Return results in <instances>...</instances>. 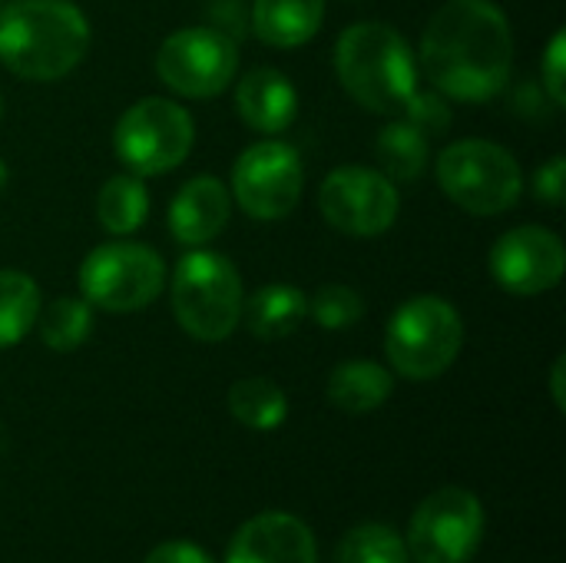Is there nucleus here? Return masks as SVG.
<instances>
[{
    "mask_svg": "<svg viewBox=\"0 0 566 563\" xmlns=\"http://www.w3.org/2000/svg\"><path fill=\"white\" fill-rule=\"evenodd\" d=\"M421 66L438 93L484 103L511 83L514 33L491 0H448L424 27Z\"/></svg>",
    "mask_w": 566,
    "mask_h": 563,
    "instance_id": "obj_1",
    "label": "nucleus"
},
{
    "mask_svg": "<svg viewBox=\"0 0 566 563\" xmlns=\"http://www.w3.org/2000/svg\"><path fill=\"white\" fill-rule=\"evenodd\" d=\"M86 50L90 23L73 0H10L0 7V63L20 80H60Z\"/></svg>",
    "mask_w": 566,
    "mask_h": 563,
    "instance_id": "obj_2",
    "label": "nucleus"
},
{
    "mask_svg": "<svg viewBox=\"0 0 566 563\" xmlns=\"http://www.w3.org/2000/svg\"><path fill=\"white\" fill-rule=\"evenodd\" d=\"M335 70L345 93L381 116H401L408 100L418 93L415 53L391 23H352L338 37Z\"/></svg>",
    "mask_w": 566,
    "mask_h": 563,
    "instance_id": "obj_3",
    "label": "nucleus"
},
{
    "mask_svg": "<svg viewBox=\"0 0 566 563\" xmlns=\"http://www.w3.org/2000/svg\"><path fill=\"white\" fill-rule=\"evenodd\" d=\"M464 348L461 312L438 295L405 302L385 329V355L401 378L431 382L444 375Z\"/></svg>",
    "mask_w": 566,
    "mask_h": 563,
    "instance_id": "obj_4",
    "label": "nucleus"
},
{
    "mask_svg": "<svg viewBox=\"0 0 566 563\" xmlns=\"http://www.w3.org/2000/svg\"><path fill=\"white\" fill-rule=\"evenodd\" d=\"M242 279L235 265L196 249L172 272V312L176 322L199 342H222L242 322Z\"/></svg>",
    "mask_w": 566,
    "mask_h": 563,
    "instance_id": "obj_5",
    "label": "nucleus"
},
{
    "mask_svg": "<svg viewBox=\"0 0 566 563\" xmlns=\"http://www.w3.org/2000/svg\"><path fill=\"white\" fill-rule=\"evenodd\" d=\"M438 183L444 196L471 216H501L517 206L524 176L504 146L491 139H461L438 156Z\"/></svg>",
    "mask_w": 566,
    "mask_h": 563,
    "instance_id": "obj_6",
    "label": "nucleus"
},
{
    "mask_svg": "<svg viewBox=\"0 0 566 563\" xmlns=\"http://www.w3.org/2000/svg\"><path fill=\"white\" fill-rule=\"evenodd\" d=\"M192 116L163 96L133 103L113 129V149L133 176H163L182 166L192 153Z\"/></svg>",
    "mask_w": 566,
    "mask_h": 563,
    "instance_id": "obj_7",
    "label": "nucleus"
},
{
    "mask_svg": "<svg viewBox=\"0 0 566 563\" xmlns=\"http://www.w3.org/2000/svg\"><path fill=\"white\" fill-rule=\"evenodd\" d=\"M166 265L139 242H103L80 265V295L103 312H139L159 299Z\"/></svg>",
    "mask_w": 566,
    "mask_h": 563,
    "instance_id": "obj_8",
    "label": "nucleus"
},
{
    "mask_svg": "<svg viewBox=\"0 0 566 563\" xmlns=\"http://www.w3.org/2000/svg\"><path fill=\"white\" fill-rule=\"evenodd\" d=\"M484 541V508L468 488L428 494L408 528V551L418 563H471Z\"/></svg>",
    "mask_w": 566,
    "mask_h": 563,
    "instance_id": "obj_9",
    "label": "nucleus"
},
{
    "mask_svg": "<svg viewBox=\"0 0 566 563\" xmlns=\"http://www.w3.org/2000/svg\"><path fill=\"white\" fill-rule=\"evenodd\" d=\"M239 70L235 40L216 27H182L163 40L156 53L159 80L192 100L219 96Z\"/></svg>",
    "mask_w": 566,
    "mask_h": 563,
    "instance_id": "obj_10",
    "label": "nucleus"
},
{
    "mask_svg": "<svg viewBox=\"0 0 566 563\" xmlns=\"http://www.w3.org/2000/svg\"><path fill=\"white\" fill-rule=\"evenodd\" d=\"M318 209L338 232L371 239L395 226L401 196L381 169L338 166L318 189Z\"/></svg>",
    "mask_w": 566,
    "mask_h": 563,
    "instance_id": "obj_11",
    "label": "nucleus"
},
{
    "mask_svg": "<svg viewBox=\"0 0 566 563\" xmlns=\"http://www.w3.org/2000/svg\"><path fill=\"white\" fill-rule=\"evenodd\" d=\"M305 173L298 153L282 139H262L249 146L232 166L235 202L262 222L285 219L302 199Z\"/></svg>",
    "mask_w": 566,
    "mask_h": 563,
    "instance_id": "obj_12",
    "label": "nucleus"
},
{
    "mask_svg": "<svg viewBox=\"0 0 566 563\" xmlns=\"http://www.w3.org/2000/svg\"><path fill=\"white\" fill-rule=\"evenodd\" d=\"M491 272L501 289L514 295H541L560 285L566 249L557 232L544 226H517L491 249Z\"/></svg>",
    "mask_w": 566,
    "mask_h": 563,
    "instance_id": "obj_13",
    "label": "nucleus"
},
{
    "mask_svg": "<svg viewBox=\"0 0 566 563\" xmlns=\"http://www.w3.org/2000/svg\"><path fill=\"white\" fill-rule=\"evenodd\" d=\"M226 563H318V548L305 521L285 511H265L235 531Z\"/></svg>",
    "mask_w": 566,
    "mask_h": 563,
    "instance_id": "obj_14",
    "label": "nucleus"
},
{
    "mask_svg": "<svg viewBox=\"0 0 566 563\" xmlns=\"http://www.w3.org/2000/svg\"><path fill=\"white\" fill-rule=\"evenodd\" d=\"M229 209V189L216 176H196L172 196L166 226L179 246L199 249L226 229Z\"/></svg>",
    "mask_w": 566,
    "mask_h": 563,
    "instance_id": "obj_15",
    "label": "nucleus"
},
{
    "mask_svg": "<svg viewBox=\"0 0 566 563\" xmlns=\"http://www.w3.org/2000/svg\"><path fill=\"white\" fill-rule=\"evenodd\" d=\"M235 103H239V116L265 136L285 133L298 116V93L292 80L272 66L249 70L239 83Z\"/></svg>",
    "mask_w": 566,
    "mask_h": 563,
    "instance_id": "obj_16",
    "label": "nucleus"
},
{
    "mask_svg": "<svg viewBox=\"0 0 566 563\" xmlns=\"http://www.w3.org/2000/svg\"><path fill=\"white\" fill-rule=\"evenodd\" d=\"M325 20V0H255L252 30L269 46H302Z\"/></svg>",
    "mask_w": 566,
    "mask_h": 563,
    "instance_id": "obj_17",
    "label": "nucleus"
},
{
    "mask_svg": "<svg viewBox=\"0 0 566 563\" xmlns=\"http://www.w3.org/2000/svg\"><path fill=\"white\" fill-rule=\"evenodd\" d=\"M305 315H308V295L285 282L262 285L259 292L249 295V302H242V322L262 342H279L292 335L305 322Z\"/></svg>",
    "mask_w": 566,
    "mask_h": 563,
    "instance_id": "obj_18",
    "label": "nucleus"
},
{
    "mask_svg": "<svg viewBox=\"0 0 566 563\" xmlns=\"http://www.w3.org/2000/svg\"><path fill=\"white\" fill-rule=\"evenodd\" d=\"M328 402L345 411V415H368L375 408H381L391 392H395V378L385 365L378 362H342L332 375H328Z\"/></svg>",
    "mask_w": 566,
    "mask_h": 563,
    "instance_id": "obj_19",
    "label": "nucleus"
},
{
    "mask_svg": "<svg viewBox=\"0 0 566 563\" xmlns=\"http://www.w3.org/2000/svg\"><path fill=\"white\" fill-rule=\"evenodd\" d=\"M229 411L242 428L275 431L289 418V398L272 378L249 375V378H239L229 388Z\"/></svg>",
    "mask_w": 566,
    "mask_h": 563,
    "instance_id": "obj_20",
    "label": "nucleus"
},
{
    "mask_svg": "<svg viewBox=\"0 0 566 563\" xmlns=\"http://www.w3.org/2000/svg\"><path fill=\"white\" fill-rule=\"evenodd\" d=\"M96 216H99V226L113 236L136 232L149 216V192L143 179L133 173L106 179L96 196Z\"/></svg>",
    "mask_w": 566,
    "mask_h": 563,
    "instance_id": "obj_21",
    "label": "nucleus"
},
{
    "mask_svg": "<svg viewBox=\"0 0 566 563\" xmlns=\"http://www.w3.org/2000/svg\"><path fill=\"white\" fill-rule=\"evenodd\" d=\"M375 153H378L381 173L391 183H411L428 166V136L421 129H415L411 123L395 119L378 133Z\"/></svg>",
    "mask_w": 566,
    "mask_h": 563,
    "instance_id": "obj_22",
    "label": "nucleus"
},
{
    "mask_svg": "<svg viewBox=\"0 0 566 563\" xmlns=\"http://www.w3.org/2000/svg\"><path fill=\"white\" fill-rule=\"evenodd\" d=\"M40 315V289L27 272L0 269V348L30 335Z\"/></svg>",
    "mask_w": 566,
    "mask_h": 563,
    "instance_id": "obj_23",
    "label": "nucleus"
},
{
    "mask_svg": "<svg viewBox=\"0 0 566 563\" xmlns=\"http://www.w3.org/2000/svg\"><path fill=\"white\" fill-rule=\"evenodd\" d=\"M36 329L46 348L76 352L93 332V305L86 299H56L36 315Z\"/></svg>",
    "mask_w": 566,
    "mask_h": 563,
    "instance_id": "obj_24",
    "label": "nucleus"
},
{
    "mask_svg": "<svg viewBox=\"0 0 566 563\" xmlns=\"http://www.w3.org/2000/svg\"><path fill=\"white\" fill-rule=\"evenodd\" d=\"M338 563H408V544L388 524H361L342 538Z\"/></svg>",
    "mask_w": 566,
    "mask_h": 563,
    "instance_id": "obj_25",
    "label": "nucleus"
},
{
    "mask_svg": "<svg viewBox=\"0 0 566 563\" xmlns=\"http://www.w3.org/2000/svg\"><path fill=\"white\" fill-rule=\"evenodd\" d=\"M308 315L328 329V332H338V329H348V325H358L361 315H365V299L352 289V285H322L312 299H308Z\"/></svg>",
    "mask_w": 566,
    "mask_h": 563,
    "instance_id": "obj_26",
    "label": "nucleus"
},
{
    "mask_svg": "<svg viewBox=\"0 0 566 563\" xmlns=\"http://www.w3.org/2000/svg\"><path fill=\"white\" fill-rule=\"evenodd\" d=\"M401 116H405V123L421 129L428 139L441 136L451 126V110H448V103L438 93H415L408 100V106L401 110Z\"/></svg>",
    "mask_w": 566,
    "mask_h": 563,
    "instance_id": "obj_27",
    "label": "nucleus"
},
{
    "mask_svg": "<svg viewBox=\"0 0 566 563\" xmlns=\"http://www.w3.org/2000/svg\"><path fill=\"white\" fill-rule=\"evenodd\" d=\"M541 76H544V90L551 96L554 106H564L566 103V37L564 30L554 33L551 46H547V56H544V66H541Z\"/></svg>",
    "mask_w": 566,
    "mask_h": 563,
    "instance_id": "obj_28",
    "label": "nucleus"
},
{
    "mask_svg": "<svg viewBox=\"0 0 566 563\" xmlns=\"http://www.w3.org/2000/svg\"><path fill=\"white\" fill-rule=\"evenodd\" d=\"M534 196L551 202V206H560L566 196V159L564 156H551L537 173H534Z\"/></svg>",
    "mask_w": 566,
    "mask_h": 563,
    "instance_id": "obj_29",
    "label": "nucleus"
},
{
    "mask_svg": "<svg viewBox=\"0 0 566 563\" xmlns=\"http://www.w3.org/2000/svg\"><path fill=\"white\" fill-rule=\"evenodd\" d=\"M146 563H216L199 544L192 541H166L149 551Z\"/></svg>",
    "mask_w": 566,
    "mask_h": 563,
    "instance_id": "obj_30",
    "label": "nucleus"
},
{
    "mask_svg": "<svg viewBox=\"0 0 566 563\" xmlns=\"http://www.w3.org/2000/svg\"><path fill=\"white\" fill-rule=\"evenodd\" d=\"M564 368H566V358H557V362H554V372H551V392H554V405H557L560 411H564V408H566Z\"/></svg>",
    "mask_w": 566,
    "mask_h": 563,
    "instance_id": "obj_31",
    "label": "nucleus"
},
{
    "mask_svg": "<svg viewBox=\"0 0 566 563\" xmlns=\"http://www.w3.org/2000/svg\"><path fill=\"white\" fill-rule=\"evenodd\" d=\"M7 176H10V173H7V163L0 159V192H3V186H7Z\"/></svg>",
    "mask_w": 566,
    "mask_h": 563,
    "instance_id": "obj_32",
    "label": "nucleus"
},
{
    "mask_svg": "<svg viewBox=\"0 0 566 563\" xmlns=\"http://www.w3.org/2000/svg\"><path fill=\"white\" fill-rule=\"evenodd\" d=\"M0 116H3V96H0Z\"/></svg>",
    "mask_w": 566,
    "mask_h": 563,
    "instance_id": "obj_33",
    "label": "nucleus"
}]
</instances>
